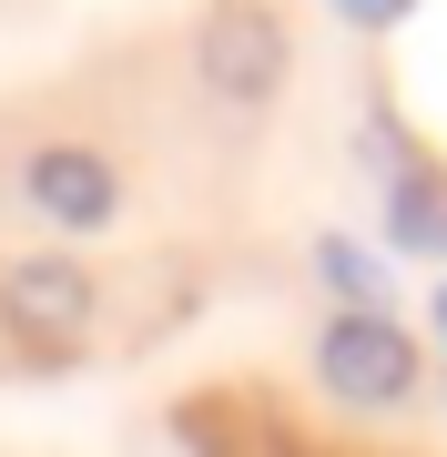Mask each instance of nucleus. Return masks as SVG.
Wrapping results in <instances>:
<instances>
[{"label":"nucleus","instance_id":"f257e3e1","mask_svg":"<svg viewBox=\"0 0 447 457\" xmlns=\"http://www.w3.org/2000/svg\"><path fill=\"white\" fill-rule=\"evenodd\" d=\"M0 326L31 345V356L82 345V326H92V275H82V264H11V285H0Z\"/></svg>","mask_w":447,"mask_h":457},{"label":"nucleus","instance_id":"f03ea898","mask_svg":"<svg viewBox=\"0 0 447 457\" xmlns=\"http://www.w3.org/2000/svg\"><path fill=\"white\" fill-rule=\"evenodd\" d=\"M326 386L356 396V407H397L417 386V345L407 326H386V315H346V326L326 336Z\"/></svg>","mask_w":447,"mask_h":457},{"label":"nucleus","instance_id":"7ed1b4c3","mask_svg":"<svg viewBox=\"0 0 447 457\" xmlns=\"http://www.w3.org/2000/svg\"><path fill=\"white\" fill-rule=\"evenodd\" d=\"M203 71L234 92V102H265L285 51H275V21L254 11V0H234V11H214V31H203Z\"/></svg>","mask_w":447,"mask_h":457},{"label":"nucleus","instance_id":"20e7f679","mask_svg":"<svg viewBox=\"0 0 447 457\" xmlns=\"http://www.w3.org/2000/svg\"><path fill=\"white\" fill-rule=\"evenodd\" d=\"M31 204L51 224H102L112 213V163L82 143H51V153H31Z\"/></svg>","mask_w":447,"mask_h":457},{"label":"nucleus","instance_id":"39448f33","mask_svg":"<svg viewBox=\"0 0 447 457\" xmlns=\"http://www.w3.org/2000/svg\"><path fill=\"white\" fill-rule=\"evenodd\" d=\"M315 264H326V285L346 295V315H386V254H366V245H346V234H326V245H315Z\"/></svg>","mask_w":447,"mask_h":457},{"label":"nucleus","instance_id":"423d86ee","mask_svg":"<svg viewBox=\"0 0 447 457\" xmlns=\"http://www.w3.org/2000/svg\"><path fill=\"white\" fill-rule=\"evenodd\" d=\"M386 234H397L407 254H447V183L437 173H407L397 204H386Z\"/></svg>","mask_w":447,"mask_h":457},{"label":"nucleus","instance_id":"0eeeda50","mask_svg":"<svg viewBox=\"0 0 447 457\" xmlns=\"http://www.w3.org/2000/svg\"><path fill=\"white\" fill-rule=\"evenodd\" d=\"M335 21H356V31H386V21H407V0H335Z\"/></svg>","mask_w":447,"mask_h":457},{"label":"nucleus","instance_id":"6e6552de","mask_svg":"<svg viewBox=\"0 0 447 457\" xmlns=\"http://www.w3.org/2000/svg\"><path fill=\"white\" fill-rule=\"evenodd\" d=\"M437 326H447V285H437Z\"/></svg>","mask_w":447,"mask_h":457}]
</instances>
